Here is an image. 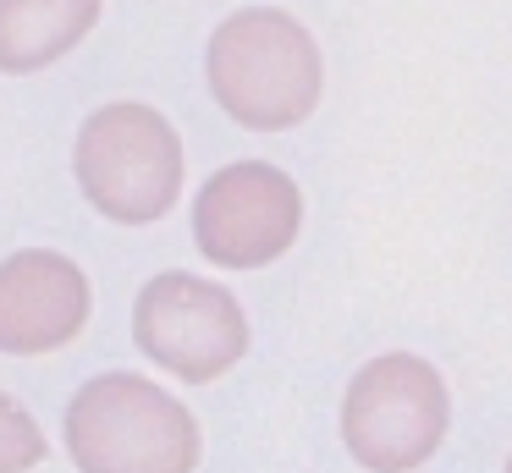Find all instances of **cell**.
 Wrapping results in <instances>:
<instances>
[{
    "label": "cell",
    "mask_w": 512,
    "mask_h": 473,
    "mask_svg": "<svg viewBox=\"0 0 512 473\" xmlns=\"http://www.w3.org/2000/svg\"><path fill=\"white\" fill-rule=\"evenodd\" d=\"M210 94L237 127L292 132L320 110L325 55L320 39L281 6H243L204 44Z\"/></svg>",
    "instance_id": "1"
},
{
    "label": "cell",
    "mask_w": 512,
    "mask_h": 473,
    "mask_svg": "<svg viewBox=\"0 0 512 473\" xmlns=\"http://www.w3.org/2000/svg\"><path fill=\"white\" fill-rule=\"evenodd\" d=\"M67 457L83 473H188L199 468V418L144 374H94L61 418Z\"/></svg>",
    "instance_id": "2"
},
{
    "label": "cell",
    "mask_w": 512,
    "mask_h": 473,
    "mask_svg": "<svg viewBox=\"0 0 512 473\" xmlns=\"http://www.w3.org/2000/svg\"><path fill=\"white\" fill-rule=\"evenodd\" d=\"M78 187L116 226H155L182 198V138L155 105L116 99L78 127Z\"/></svg>",
    "instance_id": "3"
},
{
    "label": "cell",
    "mask_w": 512,
    "mask_h": 473,
    "mask_svg": "<svg viewBox=\"0 0 512 473\" xmlns=\"http://www.w3.org/2000/svg\"><path fill=\"white\" fill-rule=\"evenodd\" d=\"M452 429V391L419 352H380L342 396V446L369 473H408L441 451Z\"/></svg>",
    "instance_id": "4"
},
{
    "label": "cell",
    "mask_w": 512,
    "mask_h": 473,
    "mask_svg": "<svg viewBox=\"0 0 512 473\" xmlns=\"http://www.w3.org/2000/svg\"><path fill=\"white\" fill-rule=\"evenodd\" d=\"M133 341L182 385H215L248 352V314L226 286L188 270H160L133 297Z\"/></svg>",
    "instance_id": "5"
},
{
    "label": "cell",
    "mask_w": 512,
    "mask_h": 473,
    "mask_svg": "<svg viewBox=\"0 0 512 473\" xmlns=\"http://www.w3.org/2000/svg\"><path fill=\"white\" fill-rule=\"evenodd\" d=\"M303 193L281 165L232 160L193 198V242L221 270H265L298 242Z\"/></svg>",
    "instance_id": "6"
},
{
    "label": "cell",
    "mask_w": 512,
    "mask_h": 473,
    "mask_svg": "<svg viewBox=\"0 0 512 473\" xmlns=\"http://www.w3.org/2000/svg\"><path fill=\"white\" fill-rule=\"evenodd\" d=\"M89 275L50 248H23L0 270V347L12 358H39L83 336L89 325Z\"/></svg>",
    "instance_id": "7"
},
{
    "label": "cell",
    "mask_w": 512,
    "mask_h": 473,
    "mask_svg": "<svg viewBox=\"0 0 512 473\" xmlns=\"http://www.w3.org/2000/svg\"><path fill=\"white\" fill-rule=\"evenodd\" d=\"M105 0H0V66L28 77L94 33Z\"/></svg>",
    "instance_id": "8"
},
{
    "label": "cell",
    "mask_w": 512,
    "mask_h": 473,
    "mask_svg": "<svg viewBox=\"0 0 512 473\" xmlns=\"http://www.w3.org/2000/svg\"><path fill=\"white\" fill-rule=\"evenodd\" d=\"M0 429H6V435H0V462H6L12 473L45 462V435H39V424L28 418L23 402H12V396L0 402Z\"/></svg>",
    "instance_id": "9"
},
{
    "label": "cell",
    "mask_w": 512,
    "mask_h": 473,
    "mask_svg": "<svg viewBox=\"0 0 512 473\" xmlns=\"http://www.w3.org/2000/svg\"><path fill=\"white\" fill-rule=\"evenodd\" d=\"M507 468H512V457H507Z\"/></svg>",
    "instance_id": "10"
}]
</instances>
